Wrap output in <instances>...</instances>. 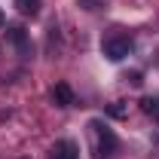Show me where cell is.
<instances>
[{"mask_svg": "<svg viewBox=\"0 0 159 159\" xmlns=\"http://www.w3.org/2000/svg\"><path fill=\"white\" fill-rule=\"evenodd\" d=\"M89 129H92V135H95V159H113L116 153V135L110 132V129H104L98 119H92L89 122Z\"/></svg>", "mask_w": 159, "mask_h": 159, "instance_id": "6da1fadb", "label": "cell"}, {"mask_svg": "<svg viewBox=\"0 0 159 159\" xmlns=\"http://www.w3.org/2000/svg\"><path fill=\"white\" fill-rule=\"evenodd\" d=\"M132 49H135V43L129 37H110L104 40V55L110 61H122L125 55H132Z\"/></svg>", "mask_w": 159, "mask_h": 159, "instance_id": "7a4b0ae2", "label": "cell"}, {"mask_svg": "<svg viewBox=\"0 0 159 159\" xmlns=\"http://www.w3.org/2000/svg\"><path fill=\"white\" fill-rule=\"evenodd\" d=\"M52 101H55L58 107H70V104H74V89H70L67 83H55V86H52Z\"/></svg>", "mask_w": 159, "mask_h": 159, "instance_id": "3957f363", "label": "cell"}, {"mask_svg": "<svg viewBox=\"0 0 159 159\" xmlns=\"http://www.w3.org/2000/svg\"><path fill=\"white\" fill-rule=\"evenodd\" d=\"M52 159H77V144L74 141H58L52 147Z\"/></svg>", "mask_w": 159, "mask_h": 159, "instance_id": "277c9868", "label": "cell"}, {"mask_svg": "<svg viewBox=\"0 0 159 159\" xmlns=\"http://www.w3.org/2000/svg\"><path fill=\"white\" fill-rule=\"evenodd\" d=\"M9 40L19 46V52H25V55L31 52V43H28V34H25V28H19V25H16V28H9Z\"/></svg>", "mask_w": 159, "mask_h": 159, "instance_id": "5b68a950", "label": "cell"}, {"mask_svg": "<svg viewBox=\"0 0 159 159\" xmlns=\"http://www.w3.org/2000/svg\"><path fill=\"white\" fill-rule=\"evenodd\" d=\"M16 6H19L21 16H37L40 12V0H16Z\"/></svg>", "mask_w": 159, "mask_h": 159, "instance_id": "8992f818", "label": "cell"}, {"mask_svg": "<svg viewBox=\"0 0 159 159\" xmlns=\"http://www.w3.org/2000/svg\"><path fill=\"white\" fill-rule=\"evenodd\" d=\"M107 113L116 116V119H122V116H125V101H113V104L107 107Z\"/></svg>", "mask_w": 159, "mask_h": 159, "instance_id": "52a82bcc", "label": "cell"}, {"mask_svg": "<svg viewBox=\"0 0 159 159\" xmlns=\"http://www.w3.org/2000/svg\"><path fill=\"white\" fill-rule=\"evenodd\" d=\"M83 9H98V6H104V0H77Z\"/></svg>", "mask_w": 159, "mask_h": 159, "instance_id": "ba28073f", "label": "cell"}, {"mask_svg": "<svg viewBox=\"0 0 159 159\" xmlns=\"http://www.w3.org/2000/svg\"><path fill=\"white\" fill-rule=\"evenodd\" d=\"M125 80H129L132 86H141V83H144V80H141V74H138V70H132V74H125Z\"/></svg>", "mask_w": 159, "mask_h": 159, "instance_id": "9c48e42d", "label": "cell"}, {"mask_svg": "<svg viewBox=\"0 0 159 159\" xmlns=\"http://www.w3.org/2000/svg\"><path fill=\"white\" fill-rule=\"evenodd\" d=\"M150 116L159 122V98H153V104H150Z\"/></svg>", "mask_w": 159, "mask_h": 159, "instance_id": "30bf717a", "label": "cell"}, {"mask_svg": "<svg viewBox=\"0 0 159 159\" xmlns=\"http://www.w3.org/2000/svg\"><path fill=\"white\" fill-rule=\"evenodd\" d=\"M0 21H3V16H0Z\"/></svg>", "mask_w": 159, "mask_h": 159, "instance_id": "8fae6325", "label": "cell"}]
</instances>
